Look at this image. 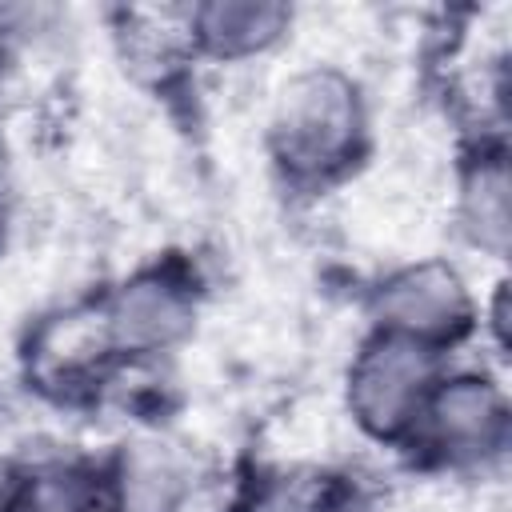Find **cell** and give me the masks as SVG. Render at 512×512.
I'll return each instance as SVG.
<instances>
[{
	"mask_svg": "<svg viewBox=\"0 0 512 512\" xmlns=\"http://www.w3.org/2000/svg\"><path fill=\"white\" fill-rule=\"evenodd\" d=\"M268 148L292 184H328L344 176L364 148V100L340 68L296 72L272 108Z\"/></svg>",
	"mask_w": 512,
	"mask_h": 512,
	"instance_id": "cell-1",
	"label": "cell"
},
{
	"mask_svg": "<svg viewBox=\"0 0 512 512\" xmlns=\"http://www.w3.org/2000/svg\"><path fill=\"white\" fill-rule=\"evenodd\" d=\"M436 360L440 352L400 336V332H372L352 368H348V412L352 420L376 440H400L416 428L432 388H436Z\"/></svg>",
	"mask_w": 512,
	"mask_h": 512,
	"instance_id": "cell-2",
	"label": "cell"
},
{
	"mask_svg": "<svg viewBox=\"0 0 512 512\" xmlns=\"http://www.w3.org/2000/svg\"><path fill=\"white\" fill-rule=\"evenodd\" d=\"M372 316L380 332H400L440 352L472 328V296L452 264L420 260L376 288Z\"/></svg>",
	"mask_w": 512,
	"mask_h": 512,
	"instance_id": "cell-3",
	"label": "cell"
},
{
	"mask_svg": "<svg viewBox=\"0 0 512 512\" xmlns=\"http://www.w3.org/2000/svg\"><path fill=\"white\" fill-rule=\"evenodd\" d=\"M416 428L428 432V444L448 464H480L508 440V404L484 376L436 380Z\"/></svg>",
	"mask_w": 512,
	"mask_h": 512,
	"instance_id": "cell-4",
	"label": "cell"
},
{
	"mask_svg": "<svg viewBox=\"0 0 512 512\" xmlns=\"http://www.w3.org/2000/svg\"><path fill=\"white\" fill-rule=\"evenodd\" d=\"M192 292L172 272L148 268L120 284L104 304V344L124 356L164 352L192 332Z\"/></svg>",
	"mask_w": 512,
	"mask_h": 512,
	"instance_id": "cell-5",
	"label": "cell"
},
{
	"mask_svg": "<svg viewBox=\"0 0 512 512\" xmlns=\"http://www.w3.org/2000/svg\"><path fill=\"white\" fill-rule=\"evenodd\" d=\"M0 512H120V492L96 464L52 460L12 480Z\"/></svg>",
	"mask_w": 512,
	"mask_h": 512,
	"instance_id": "cell-6",
	"label": "cell"
},
{
	"mask_svg": "<svg viewBox=\"0 0 512 512\" xmlns=\"http://www.w3.org/2000/svg\"><path fill=\"white\" fill-rule=\"evenodd\" d=\"M292 24V8L276 0H212L192 8L188 28L200 52L216 60H248L272 48Z\"/></svg>",
	"mask_w": 512,
	"mask_h": 512,
	"instance_id": "cell-7",
	"label": "cell"
},
{
	"mask_svg": "<svg viewBox=\"0 0 512 512\" xmlns=\"http://www.w3.org/2000/svg\"><path fill=\"white\" fill-rule=\"evenodd\" d=\"M460 220L472 244L492 256L508 252L512 232V180L500 152H480V160L464 172L460 184Z\"/></svg>",
	"mask_w": 512,
	"mask_h": 512,
	"instance_id": "cell-8",
	"label": "cell"
},
{
	"mask_svg": "<svg viewBox=\"0 0 512 512\" xmlns=\"http://www.w3.org/2000/svg\"><path fill=\"white\" fill-rule=\"evenodd\" d=\"M4 228H8V164L0 148V244H4Z\"/></svg>",
	"mask_w": 512,
	"mask_h": 512,
	"instance_id": "cell-9",
	"label": "cell"
}]
</instances>
